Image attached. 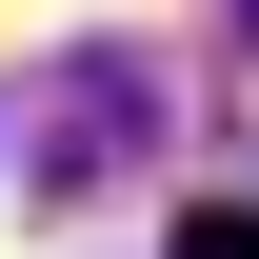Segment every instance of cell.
<instances>
[{
	"label": "cell",
	"mask_w": 259,
	"mask_h": 259,
	"mask_svg": "<svg viewBox=\"0 0 259 259\" xmlns=\"http://www.w3.org/2000/svg\"><path fill=\"white\" fill-rule=\"evenodd\" d=\"M140 140H160V60H140V40H80V60L40 80V180L80 199V180H120Z\"/></svg>",
	"instance_id": "1"
},
{
	"label": "cell",
	"mask_w": 259,
	"mask_h": 259,
	"mask_svg": "<svg viewBox=\"0 0 259 259\" xmlns=\"http://www.w3.org/2000/svg\"><path fill=\"white\" fill-rule=\"evenodd\" d=\"M180 259H259V220H239V199H220V220H180Z\"/></svg>",
	"instance_id": "2"
},
{
	"label": "cell",
	"mask_w": 259,
	"mask_h": 259,
	"mask_svg": "<svg viewBox=\"0 0 259 259\" xmlns=\"http://www.w3.org/2000/svg\"><path fill=\"white\" fill-rule=\"evenodd\" d=\"M239 40H259V0H239Z\"/></svg>",
	"instance_id": "3"
}]
</instances>
